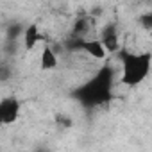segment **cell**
<instances>
[{
  "label": "cell",
  "instance_id": "obj_9",
  "mask_svg": "<svg viewBox=\"0 0 152 152\" xmlns=\"http://www.w3.org/2000/svg\"><path fill=\"white\" fill-rule=\"evenodd\" d=\"M11 75H13V70L7 63H0V83H6L11 79Z\"/></svg>",
  "mask_w": 152,
  "mask_h": 152
},
{
  "label": "cell",
  "instance_id": "obj_11",
  "mask_svg": "<svg viewBox=\"0 0 152 152\" xmlns=\"http://www.w3.org/2000/svg\"><path fill=\"white\" fill-rule=\"evenodd\" d=\"M138 22L143 25L145 31H150V29H152V15H141V16L138 18Z\"/></svg>",
  "mask_w": 152,
  "mask_h": 152
},
{
  "label": "cell",
  "instance_id": "obj_6",
  "mask_svg": "<svg viewBox=\"0 0 152 152\" xmlns=\"http://www.w3.org/2000/svg\"><path fill=\"white\" fill-rule=\"evenodd\" d=\"M57 63H59L57 54L54 52V48L48 43H45L43 45V50H41V56H39V68L43 72H50V70H56L57 68Z\"/></svg>",
  "mask_w": 152,
  "mask_h": 152
},
{
  "label": "cell",
  "instance_id": "obj_2",
  "mask_svg": "<svg viewBox=\"0 0 152 152\" xmlns=\"http://www.w3.org/2000/svg\"><path fill=\"white\" fill-rule=\"evenodd\" d=\"M122 54V77L120 83L125 84L127 88H136L140 86L150 72V63L152 57L148 52L145 54H132L127 50H120Z\"/></svg>",
  "mask_w": 152,
  "mask_h": 152
},
{
  "label": "cell",
  "instance_id": "obj_1",
  "mask_svg": "<svg viewBox=\"0 0 152 152\" xmlns=\"http://www.w3.org/2000/svg\"><path fill=\"white\" fill-rule=\"evenodd\" d=\"M113 68L109 64L102 66L91 81H88L84 86H81L77 91H75V97H77L84 106L93 107V106H100L104 102H109L113 99Z\"/></svg>",
  "mask_w": 152,
  "mask_h": 152
},
{
  "label": "cell",
  "instance_id": "obj_4",
  "mask_svg": "<svg viewBox=\"0 0 152 152\" xmlns=\"http://www.w3.org/2000/svg\"><path fill=\"white\" fill-rule=\"evenodd\" d=\"M99 41L102 43L106 54H116V52H120V39H118V32H116L115 25H107L102 31Z\"/></svg>",
  "mask_w": 152,
  "mask_h": 152
},
{
  "label": "cell",
  "instance_id": "obj_3",
  "mask_svg": "<svg viewBox=\"0 0 152 152\" xmlns=\"http://www.w3.org/2000/svg\"><path fill=\"white\" fill-rule=\"evenodd\" d=\"M20 116V100L16 97H4L0 100V125H11Z\"/></svg>",
  "mask_w": 152,
  "mask_h": 152
},
{
  "label": "cell",
  "instance_id": "obj_10",
  "mask_svg": "<svg viewBox=\"0 0 152 152\" xmlns=\"http://www.w3.org/2000/svg\"><path fill=\"white\" fill-rule=\"evenodd\" d=\"M23 34V27L22 25H18V23H15V25H11L9 29H7V36H9V39L11 41H15L18 36H22Z\"/></svg>",
  "mask_w": 152,
  "mask_h": 152
},
{
  "label": "cell",
  "instance_id": "obj_7",
  "mask_svg": "<svg viewBox=\"0 0 152 152\" xmlns=\"http://www.w3.org/2000/svg\"><path fill=\"white\" fill-rule=\"evenodd\" d=\"M81 52L88 54L90 57H93L97 61H102L107 56L106 50H104V47H102V43L99 39H84L83 45H81Z\"/></svg>",
  "mask_w": 152,
  "mask_h": 152
},
{
  "label": "cell",
  "instance_id": "obj_5",
  "mask_svg": "<svg viewBox=\"0 0 152 152\" xmlns=\"http://www.w3.org/2000/svg\"><path fill=\"white\" fill-rule=\"evenodd\" d=\"M22 38H23V48H25L27 52H31L38 43L43 41V36H41V32H39V29H38L36 23H29V25L23 29Z\"/></svg>",
  "mask_w": 152,
  "mask_h": 152
},
{
  "label": "cell",
  "instance_id": "obj_8",
  "mask_svg": "<svg viewBox=\"0 0 152 152\" xmlns=\"http://www.w3.org/2000/svg\"><path fill=\"white\" fill-rule=\"evenodd\" d=\"M86 31H88V20L86 18H77L75 20V23H73V36L75 38H84Z\"/></svg>",
  "mask_w": 152,
  "mask_h": 152
}]
</instances>
